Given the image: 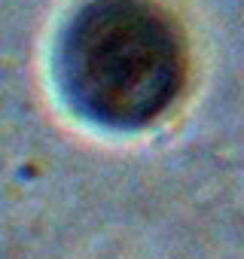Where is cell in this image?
Segmentation results:
<instances>
[{
  "label": "cell",
  "mask_w": 244,
  "mask_h": 259,
  "mask_svg": "<svg viewBox=\"0 0 244 259\" xmlns=\"http://www.w3.org/2000/svg\"><path fill=\"white\" fill-rule=\"evenodd\" d=\"M58 79L92 122L141 128L186 82V43L156 0H86L58 43Z\"/></svg>",
  "instance_id": "6da1fadb"
}]
</instances>
